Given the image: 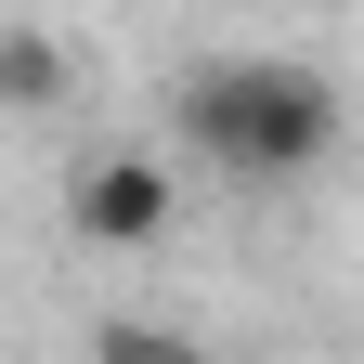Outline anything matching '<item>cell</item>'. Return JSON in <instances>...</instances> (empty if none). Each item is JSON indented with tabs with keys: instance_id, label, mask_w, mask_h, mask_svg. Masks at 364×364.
<instances>
[{
	"instance_id": "1",
	"label": "cell",
	"mask_w": 364,
	"mask_h": 364,
	"mask_svg": "<svg viewBox=\"0 0 364 364\" xmlns=\"http://www.w3.org/2000/svg\"><path fill=\"white\" fill-rule=\"evenodd\" d=\"M169 156L235 196H287L338 156V78L299 53H208L169 91Z\"/></svg>"
},
{
	"instance_id": "2",
	"label": "cell",
	"mask_w": 364,
	"mask_h": 364,
	"mask_svg": "<svg viewBox=\"0 0 364 364\" xmlns=\"http://www.w3.org/2000/svg\"><path fill=\"white\" fill-rule=\"evenodd\" d=\"M182 182H196V169H182L169 144H105V156L65 169V235H78L91 260H144V247H169Z\"/></svg>"
},
{
	"instance_id": "3",
	"label": "cell",
	"mask_w": 364,
	"mask_h": 364,
	"mask_svg": "<svg viewBox=\"0 0 364 364\" xmlns=\"http://www.w3.org/2000/svg\"><path fill=\"white\" fill-rule=\"evenodd\" d=\"M65 91H78V53L53 26H0V117H53Z\"/></svg>"
},
{
	"instance_id": "4",
	"label": "cell",
	"mask_w": 364,
	"mask_h": 364,
	"mask_svg": "<svg viewBox=\"0 0 364 364\" xmlns=\"http://www.w3.org/2000/svg\"><path fill=\"white\" fill-rule=\"evenodd\" d=\"M91 364H208L196 326H144V312H105L91 326Z\"/></svg>"
}]
</instances>
